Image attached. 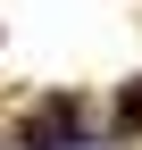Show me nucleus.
Segmentation results:
<instances>
[{
  "label": "nucleus",
  "instance_id": "obj_1",
  "mask_svg": "<svg viewBox=\"0 0 142 150\" xmlns=\"http://www.w3.org/2000/svg\"><path fill=\"white\" fill-rule=\"evenodd\" d=\"M117 125H142V83H126V92H117Z\"/></svg>",
  "mask_w": 142,
  "mask_h": 150
}]
</instances>
